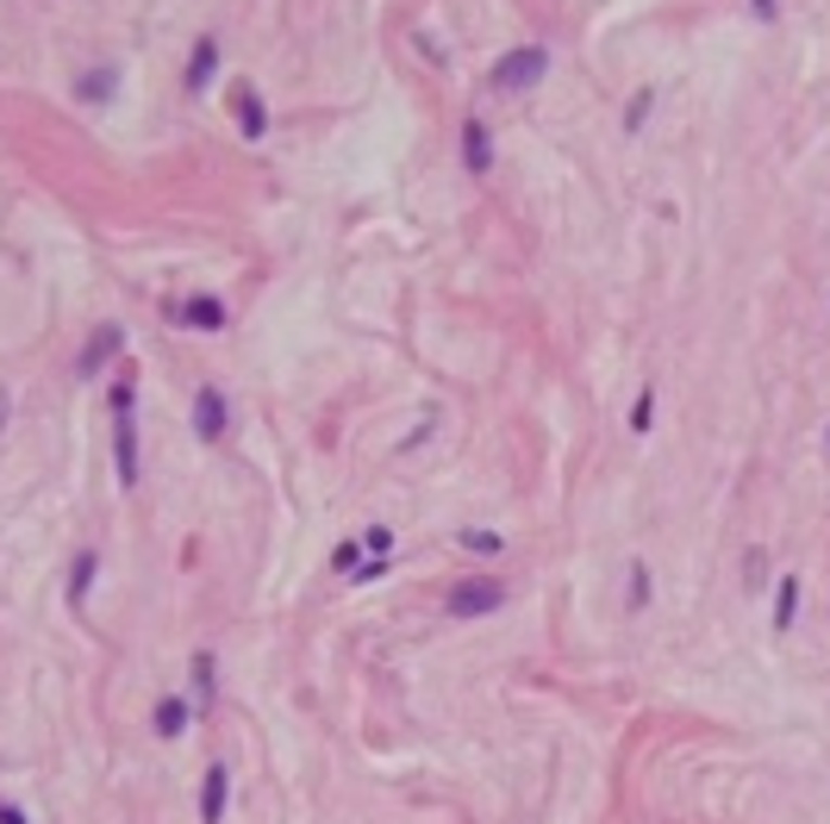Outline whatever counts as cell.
I'll return each mask as SVG.
<instances>
[{
	"instance_id": "obj_1",
	"label": "cell",
	"mask_w": 830,
	"mask_h": 824,
	"mask_svg": "<svg viewBox=\"0 0 830 824\" xmlns=\"http://www.w3.org/2000/svg\"><path fill=\"white\" fill-rule=\"evenodd\" d=\"M113 462H119V487H138V369H119L113 375Z\"/></svg>"
},
{
	"instance_id": "obj_2",
	"label": "cell",
	"mask_w": 830,
	"mask_h": 824,
	"mask_svg": "<svg viewBox=\"0 0 830 824\" xmlns=\"http://www.w3.org/2000/svg\"><path fill=\"white\" fill-rule=\"evenodd\" d=\"M544 69H550V50H544V45H519V50H506L500 63L487 69V88H494V94H525V88L544 81Z\"/></svg>"
},
{
	"instance_id": "obj_3",
	"label": "cell",
	"mask_w": 830,
	"mask_h": 824,
	"mask_svg": "<svg viewBox=\"0 0 830 824\" xmlns=\"http://www.w3.org/2000/svg\"><path fill=\"white\" fill-rule=\"evenodd\" d=\"M500 606H506L500 574H462L450 594H444V612H450V619H487V612H500Z\"/></svg>"
},
{
	"instance_id": "obj_4",
	"label": "cell",
	"mask_w": 830,
	"mask_h": 824,
	"mask_svg": "<svg viewBox=\"0 0 830 824\" xmlns=\"http://www.w3.org/2000/svg\"><path fill=\"white\" fill-rule=\"evenodd\" d=\"M231 113H238V131L251 138V144H263L269 138V100H263V88H256L251 75H231Z\"/></svg>"
},
{
	"instance_id": "obj_5",
	"label": "cell",
	"mask_w": 830,
	"mask_h": 824,
	"mask_svg": "<svg viewBox=\"0 0 830 824\" xmlns=\"http://www.w3.org/2000/svg\"><path fill=\"white\" fill-rule=\"evenodd\" d=\"M169 325H181V331H226V325H231V306L219 294L169 300Z\"/></svg>"
},
{
	"instance_id": "obj_6",
	"label": "cell",
	"mask_w": 830,
	"mask_h": 824,
	"mask_svg": "<svg viewBox=\"0 0 830 824\" xmlns=\"http://www.w3.org/2000/svg\"><path fill=\"white\" fill-rule=\"evenodd\" d=\"M194 431H201V444H226V438H231V400H226V388H213V381H206L201 394H194Z\"/></svg>"
},
{
	"instance_id": "obj_7",
	"label": "cell",
	"mask_w": 830,
	"mask_h": 824,
	"mask_svg": "<svg viewBox=\"0 0 830 824\" xmlns=\"http://www.w3.org/2000/svg\"><path fill=\"white\" fill-rule=\"evenodd\" d=\"M119 350H126V331H119L113 319L94 325V338H88V344H81V356H76V375H81V381H94V375H101L106 363L119 356Z\"/></svg>"
},
{
	"instance_id": "obj_8",
	"label": "cell",
	"mask_w": 830,
	"mask_h": 824,
	"mask_svg": "<svg viewBox=\"0 0 830 824\" xmlns=\"http://www.w3.org/2000/svg\"><path fill=\"white\" fill-rule=\"evenodd\" d=\"M226 799H231V769L226 762H206V774H201V824H226Z\"/></svg>"
},
{
	"instance_id": "obj_9",
	"label": "cell",
	"mask_w": 830,
	"mask_h": 824,
	"mask_svg": "<svg viewBox=\"0 0 830 824\" xmlns=\"http://www.w3.org/2000/svg\"><path fill=\"white\" fill-rule=\"evenodd\" d=\"M213 75H219V38L201 31L194 50H188V94H206V88H213Z\"/></svg>"
},
{
	"instance_id": "obj_10",
	"label": "cell",
	"mask_w": 830,
	"mask_h": 824,
	"mask_svg": "<svg viewBox=\"0 0 830 824\" xmlns=\"http://www.w3.org/2000/svg\"><path fill=\"white\" fill-rule=\"evenodd\" d=\"M462 169H469V175H487V169H494V138H487L481 113H469V119H462Z\"/></svg>"
},
{
	"instance_id": "obj_11",
	"label": "cell",
	"mask_w": 830,
	"mask_h": 824,
	"mask_svg": "<svg viewBox=\"0 0 830 824\" xmlns=\"http://www.w3.org/2000/svg\"><path fill=\"white\" fill-rule=\"evenodd\" d=\"M113 94H119V63H94V69L76 75V100H81V106H106Z\"/></svg>"
},
{
	"instance_id": "obj_12",
	"label": "cell",
	"mask_w": 830,
	"mask_h": 824,
	"mask_svg": "<svg viewBox=\"0 0 830 824\" xmlns=\"http://www.w3.org/2000/svg\"><path fill=\"white\" fill-rule=\"evenodd\" d=\"M800 594H805V581L793 569L780 574V587H775V612H768V619H775V631L780 637H787V631H793V624H800Z\"/></svg>"
},
{
	"instance_id": "obj_13",
	"label": "cell",
	"mask_w": 830,
	"mask_h": 824,
	"mask_svg": "<svg viewBox=\"0 0 830 824\" xmlns=\"http://www.w3.org/2000/svg\"><path fill=\"white\" fill-rule=\"evenodd\" d=\"M188 712H194V706L181 694H163L156 699V737H181V731H188Z\"/></svg>"
},
{
	"instance_id": "obj_14",
	"label": "cell",
	"mask_w": 830,
	"mask_h": 824,
	"mask_svg": "<svg viewBox=\"0 0 830 824\" xmlns=\"http://www.w3.org/2000/svg\"><path fill=\"white\" fill-rule=\"evenodd\" d=\"M650 599H655V574H650V562H630L625 606H630V612H650Z\"/></svg>"
},
{
	"instance_id": "obj_15",
	"label": "cell",
	"mask_w": 830,
	"mask_h": 824,
	"mask_svg": "<svg viewBox=\"0 0 830 824\" xmlns=\"http://www.w3.org/2000/svg\"><path fill=\"white\" fill-rule=\"evenodd\" d=\"M94 569H101V556H94V549H81L76 569H69V606H81V599H88V587H94Z\"/></svg>"
},
{
	"instance_id": "obj_16",
	"label": "cell",
	"mask_w": 830,
	"mask_h": 824,
	"mask_svg": "<svg viewBox=\"0 0 830 824\" xmlns=\"http://www.w3.org/2000/svg\"><path fill=\"white\" fill-rule=\"evenodd\" d=\"M456 544L469 549V556H500L506 537H500V531H481V524H469V531H456Z\"/></svg>"
},
{
	"instance_id": "obj_17",
	"label": "cell",
	"mask_w": 830,
	"mask_h": 824,
	"mask_svg": "<svg viewBox=\"0 0 830 824\" xmlns=\"http://www.w3.org/2000/svg\"><path fill=\"white\" fill-rule=\"evenodd\" d=\"M650 106H655V81H643V88L625 100V131H643V125H650Z\"/></svg>"
},
{
	"instance_id": "obj_18",
	"label": "cell",
	"mask_w": 830,
	"mask_h": 824,
	"mask_svg": "<svg viewBox=\"0 0 830 824\" xmlns=\"http://www.w3.org/2000/svg\"><path fill=\"white\" fill-rule=\"evenodd\" d=\"M194 687H201V699H213V687H219V656H213V649L194 656Z\"/></svg>"
},
{
	"instance_id": "obj_19",
	"label": "cell",
	"mask_w": 830,
	"mask_h": 824,
	"mask_svg": "<svg viewBox=\"0 0 830 824\" xmlns=\"http://www.w3.org/2000/svg\"><path fill=\"white\" fill-rule=\"evenodd\" d=\"M362 549H369V562H387V556H394V531H387V524H369V531H362Z\"/></svg>"
},
{
	"instance_id": "obj_20",
	"label": "cell",
	"mask_w": 830,
	"mask_h": 824,
	"mask_svg": "<svg viewBox=\"0 0 830 824\" xmlns=\"http://www.w3.org/2000/svg\"><path fill=\"white\" fill-rule=\"evenodd\" d=\"M362 556H369V549H362V537H344V544H337V556H331V569H337V574H356V569H362Z\"/></svg>"
},
{
	"instance_id": "obj_21",
	"label": "cell",
	"mask_w": 830,
	"mask_h": 824,
	"mask_svg": "<svg viewBox=\"0 0 830 824\" xmlns=\"http://www.w3.org/2000/svg\"><path fill=\"white\" fill-rule=\"evenodd\" d=\"M650 424H655V388H643L637 406H630V431H650Z\"/></svg>"
},
{
	"instance_id": "obj_22",
	"label": "cell",
	"mask_w": 830,
	"mask_h": 824,
	"mask_svg": "<svg viewBox=\"0 0 830 824\" xmlns=\"http://www.w3.org/2000/svg\"><path fill=\"white\" fill-rule=\"evenodd\" d=\"M750 13H755L762 25H775V20H780V0H750Z\"/></svg>"
},
{
	"instance_id": "obj_23",
	"label": "cell",
	"mask_w": 830,
	"mask_h": 824,
	"mask_svg": "<svg viewBox=\"0 0 830 824\" xmlns=\"http://www.w3.org/2000/svg\"><path fill=\"white\" fill-rule=\"evenodd\" d=\"M743 574H750V581H762V574H768V556H762V549H750V556H743Z\"/></svg>"
},
{
	"instance_id": "obj_24",
	"label": "cell",
	"mask_w": 830,
	"mask_h": 824,
	"mask_svg": "<svg viewBox=\"0 0 830 824\" xmlns=\"http://www.w3.org/2000/svg\"><path fill=\"white\" fill-rule=\"evenodd\" d=\"M0 824H31V819L20 812V806H13V799H0Z\"/></svg>"
},
{
	"instance_id": "obj_25",
	"label": "cell",
	"mask_w": 830,
	"mask_h": 824,
	"mask_svg": "<svg viewBox=\"0 0 830 824\" xmlns=\"http://www.w3.org/2000/svg\"><path fill=\"white\" fill-rule=\"evenodd\" d=\"M7 406H13V400H7V394H0V424H7Z\"/></svg>"
},
{
	"instance_id": "obj_26",
	"label": "cell",
	"mask_w": 830,
	"mask_h": 824,
	"mask_svg": "<svg viewBox=\"0 0 830 824\" xmlns=\"http://www.w3.org/2000/svg\"><path fill=\"white\" fill-rule=\"evenodd\" d=\"M825 449H830V431H825Z\"/></svg>"
}]
</instances>
